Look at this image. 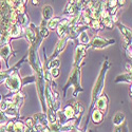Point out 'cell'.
<instances>
[{"mask_svg":"<svg viewBox=\"0 0 132 132\" xmlns=\"http://www.w3.org/2000/svg\"><path fill=\"white\" fill-rule=\"evenodd\" d=\"M90 41H91V39H90V37L87 35V33H86V31H84V32H81L80 34H79V36H78V38H77V40H76V45H82V46H88L90 43Z\"/></svg>","mask_w":132,"mask_h":132,"instance_id":"44dd1931","label":"cell"},{"mask_svg":"<svg viewBox=\"0 0 132 132\" xmlns=\"http://www.w3.org/2000/svg\"><path fill=\"white\" fill-rule=\"evenodd\" d=\"M11 56H16L15 51H13L12 47H11V42H10V43H6V45H4V46L0 47V59H3V61L5 62L6 69L10 68L9 61H10Z\"/></svg>","mask_w":132,"mask_h":132,"instance_id":"30bf717a","label":"cell"},{"mask_svg":"<svg viewBox=\"0 0 132 132\" xmlns=\"http://www.w3.org/2000/svg\"><path fill=\"white\" fill-rule=\"evenodd\" d=\"M37 34H38V30H37L36 26L34 23L30 22V24L24 29V39H27L30 46L36 41Z\"/></svg>","mask_w":132,"mask_h":132,"instance_id":"7c38bea8","label":"cell"},{"mask_svg":"<svg viewBox=\"0 0 132 132\" xmlns=\"http://www.w3.org/2000/svg\"><path fill=\"white\" fill-rule=\"evenodd\" d=\"M132 73L131 72H126V73H123V74H119L116 76V78L114 79V84H119V82H127L131 86V82H132Z\"/></svg>","mask_w":132,"mask_h":132,"instance_id":"e0dca14e","label":"cell"},{"mask_svg":"<svg viewBox=\"0 0 132 132\" xmlns=\"http://www.w3.org/2000/svg\"><path fill=\"white\" fill-rule=\"evenodd\" d=\"M21 79H22V77L20 76L19 71H16L12 75L9 76L7 79L4 81V85L7 88L9 93L6 95H4L3 98H10L14 94H16L22 90V81H21Z\"/></svg>","mask_w":132,"mask_h":132,"instance_id":"277c9868","label":"cell"},{"mask_svg":"<svg viewBox=\"0 0 132 132\" xmlns=\"http://www.w3.org/2000/svg\"><path fill=\"white\" fill-rule=\"evenodd\" d=\"M109 103H110V100L106 93H102V95L98 97V100L96 101V104H95V109H97L98 111H101L104 116H106L108 114V110H109Z\"/></svg>","mask_w":132,"mask_h":132,"instance_id":"8fae6325","label":"cell"},{"mask_svg":"<svg viewBox=\"0 0 132 132\" xmlns=\"http://www.w3.org/2000/svg\"><path fill=\"white\" fill-rule=\"evenodd\" d=\"M38 30V29H37ZM42 38L37 34L36 41L29 47L28 53H27V61L31 65V68L34 71V76H35V85H36V90L38 94V98L41 105V110L43 113L47 112V107H46V100H45V87H46V80L45 76H43V65L42 61L39 56V48L42 42Z\"/></svg>","mask_w":132,"mask_h":132,"instance_id":"6da1fadb","label":"cell"},{"mask_svg":"<svg viewBox=\"0 0 132 132\" xmlns=\"http://www.w3.org/2000/svg\"><path fill=\"white\" fill-rule=\"evenodd\" d=\"M62 17L61 16H53L49 21H47V29L49 31H54L56 30L57 26L59 24V22L61 21Z\"/></svg>","mask_w":132,"mask_h":132,"instance_id":"d6986e66","label":"cell"},{"mask_svg":"<svg viewBox=\"0 0 132 132\" xmlns=\"http://www.w3.org/2000/svg\"><path fill=\"white\" fill-rule=\"evenodd\" d=\"M2 100H3V95H1V94H0V103L2 102Z\"/></svg>","mask_w":132,"mask_h":132,"instance_id":"f1b7e54d","label":"cell"},{"mask_svg":"<svg viewBox=\"0 0 132 132\" xmlns=\"http://www.w3.org/2000/svg\"><path fill=\"white\" fill-rule=\"evenodd\" d=\"M27 58H28V56H27V54H26L24 56L21 58L17 63H15L12 68H9V69H6V70H4V71L0 72V85L4 84V81L7 79V77H9L10 75H12V74H13L14 72H16V71H19L20 68H21V65L23 64V62L27 61Z\"/></svg>","mask_w":132,"mask_h":132,"instance_id":"9c48e42d","label":"cell"},{"mask_svg":"<svg viewBox=\"0 0 132 132\" xmlns=\"http://www.w3.org/2000/svg\"><path fill=\"white\" fill-rule=\"evenodd\" d=\"M70 87H74V92H73L74 98L77 97L80 92H84V88L81 87V67H72V71L62 90V98H65L67 91Z\"/></svg>","mask_w":132,"mask_h":132,"instance_id":"3957f363","label":"cell"},{"mask_svg":"<svg viewBox=\"0 0 132 132\" xmlns=\"http://www.w3.org/2000/svg\"><path fill=\"white\" fill-rule=\"evenodd\" d=\"M87 132H96L94 129H87Z\"/></svg>","mask_w":132,"mask_h":132,"instance_id":"83f0119b","label":"cell"},{"mask_svg":"<svg viewBox=\"0 0 132 132\" xmlns=\"http://www.w3.org/2000/svg\"><path fill=\"white\" fill-rule=\"evenodd\" d=\"M41 14H42V20L49 21L53 16H54V11L51 5H43L41 10Z\"/></svg>","mask_w":132,"mask_h":132,"instance_id":"ac0fdd59","label":"cell"},{"mask_svg":"<svg viewBox=\"0 0 132 132\" xmlns=\"http://www.w3.org/2000/svg\"><path fill=\"white\" fill-rule=\"evenodd\" d=\"M31 2H32L33 5H38V4H39V1H36V0H32Z\"/></svg>","mask_w":132,"mask_h":132,"instance_id":"4316f807","label":"cell"},{"mask_svg":"<svg viewBox=\"0 0 132 132\" xmlns=\"http://www.w3.org/2000/svg\"><path fill=\"white\" fill-rule=\"evenodd\" d=\"M126 71L127 72H131V63H129V62L126 63Z\"/></svg>","mask_w":132,"mask_h":132,"instance_id":"484cf974","label":"cell"},{"mask_svg":"<svg viewBox=\"0 0 132 132\" xmlns=\"http://www.w3.org/2000/svg\"><path fill=\"white\" fill-rule=\"evenodd\" d=\"M70 21H71V17H62L61 21L56 28V33L58 35V38H61V37H63L65 35L67 30H68V27L70 24Z\"/></svg>","mask_w":132,"mask_h":132,"instance_id":"5bb4252c","label":"cell"},{"mask_svg":"<svg viewBox=\"0 0 132 132\" xmlns=\"http://www.w3.org/2000/svg\"><path fill=\"white\" fill-rule=\"evenodd\" d=\"M32 118H33V120H34L35 125H39V126H48L49 125L47 114L43 113V112L35 113L34 115L32 116Z\"/></svg>","mask_w":132,"mask_h":132,"instance_id":"9a60e30c","label":"cell"},{"mask_svg":"<svg viewBox=\"0 0 132 132\" xmlns=\"http://www.w3.org/2000/svg\"><path fill=\"white\" fill-rule=\"evenodd\" d=\"M114 132H129L128 130V125H127V122H124L122 125H119L115 128Z\"/></svg>","mask_w":132,"mask_h":132,"instance_id":"cb8c5ba5","label":"cell"},{"mask_svg":"<svg viewBox=\"0 0 132 132\" xmlns=\"http://www.w3.org/2000/svg\"><path fill=\"white\" fill-rule=\"evenodd\" d=\"M85 7V1L80 0H70L67 2V5L64 7L63 11V15H67L68 17H75V16H79L81 15L82 11Z\"/></svg>","mask_w":132,"mask_h":132,"instance_id":"8992f818","label":"cell"},{"mask_svg":"<svg viewBox=\"0 0 132 132\" xmlns=\"http://www.w3.org/2000/svg\"><path fill=\"white\" fill-rule=\"evenodd\" d=\"M114 27H117L119 32L122 33L123 35V40H124V48L126 50V53H127V56L128 58L131 60L132 58V54H131V42H132V32L131 30L126 27L125 24H123L122 22L119 21H116L114 23Z\"/></svg>","mask_w":132,"mask_h":132,"instance_id":"5b68a950","label":"cell"},{"mask_svg":"<svg viewBox=\"0 0 132 132\" xmlns=\"http://www.w3.org/2000/svg\"><path fill=\"white\" fill-rule=\"evenodd\" d=\"M90 118L93 120V124L97 126V125H101L104 122L105 116L101 111H98L97 109H94L92 111V113H91V115H90Z\"/></svg>","mask_w":132,"mask_h":132,"instance_id":"2e32d148","label":"cell"},{"mask_svg":"<svg viewBox=\"0 0 132 132\" xmlns=\"http://www.w3.org/2000/svg\"><path fill=\"white\" fill-rule=\"evenodd\" d=\"M49 71H50V74H51V76H52L53 79L59 77V75H60V70H59V69L55 68V69H51V70H49Z\"/></svg>","mask_w":132,"mask_h":132,"instance_id":"d4e9b609","label":"cell"},{"mask_svg":"<svg viewBox=\"0 0 132 132\" xmlns=\"http://www.w3.org/2000/svg\"><path fill=\"white\" fill-rule=\"evenodd\" d=\"M87 51H88L87 46L76 45L72 67H82V65H85V63H86L85 58L87 57Z\"/></svg>","mask_w":132,"mask_h":132,"instance_id":"ba28073f","label":"cell"},{"mask_svg":"<svg viewBox=\"0 0 132 132\" xmlns=\"http://www.w3.org/2000/svg\"><path fill=\"white\" fill-rule=\"evenodd\" d=\"M124 122H126V115L124 112L122 111H118L114 114V116L112 117V123L115 127L119 126V125H122Z\"/></svg>","mask_w":132,"mask_h":132,"instance_id":"ffe728a7","label":"cell"},{"mask_svg":"<svg viewBox=\"0 0 132 132\" xmlns=\"http://www.w3.org/2000/svg\"><path fill=\"white\" fill-rule=\"evenodd\" d=\"M35 76L34 74H32L30 76H26V77H22V79H21V81H22V87H24L26 85L28 84H35Z\"/></svg>","mask_w":132,"mask_h":132,"instance_id":"7402d4cb","label":"cell"},{"mask_svg":"<svg viewBox=\"0 0 132 132\" xmlns=\"http://www.w3.org/2000/svg\"><path fill=\"white\" fill-rule=\"evenodd\" d=\"M115 42H116V40L113 39V38L108 39V38H103L101 36L96 35L91 39L90 43L87 46V48L88 49L91 48V49H94V50H101V49H105V48L111 46V45H114Z\"/></svg>","mask_w":132,"mask_h":132,"instance_id":"52a82bcc","label":"cell"},{"mask_svg":"<svg viewBox=\"0 0 132 132\" xmlns=\"http://www.w3.org/2000/svg\"><path fill=\"white\" fill-rule=\"evenodd\" d=\"M9 36H10L11 41L14 39H18V38H24V29L19 23L15 22L9 32Z\"/></svg>","mask_w":132,"mask_h":132,"instance_id":"4fadbf2b","label":"cell"},{"mask_svg":"<svg viewBox=\"0 0 132 132\" xmlns=\"http://www.w3.org/2000/svg\"><path fill=\"white\" fill-rule=\"evenodd\" d=\"M110 67H111V63H110V61H109V58L105 57L104 62L102 64V68L100 70V73H98V75H97V78L95 80V84L93 86V89H92V92H91V104H90V107H89V111H88V115H87V119H86L84 129L81 130L82 132H87L88 124H89V120H90V115H91L92 111L95 109L96 101L98 100V97L102 95V93L104 91L106 75H107V72L110 69Z\"/></svg>","mask_w":132,"mask_h":132,"instance_id":"7a4b0ae2","label":"cell"},{"mask_svg":"<svg viewBox=\"0 0 132 132\" xmlns=\"http://www.w3.org/2000/svg\"><path fill=\"white\" fill-rule=\"evenodd\" d=\"M10 120H11V118L7 117V116L5 115V113L0 110V126H5V125L10 122Z\"/></svg>","mask_w":132,"mask_h":132,"instance_id":"603a6c76","label":"cell"},{"mask_svg":"<svg viewBox=\"0 0 132 132\" xmlns=\"http://www.w3.org/2000/svg\"><path fill=\"white\" fill-rule=\"evenodd\" d=\"M0 72H1V59H0Z\"/></svg>","mask_w":132,"mask_h":132,"instance_id":"f546056e","label":"cell"}]
</instances>
